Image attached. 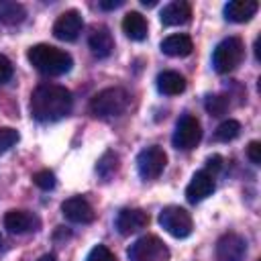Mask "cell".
I'll return each mask as SVG.
<instances>
[{
    "instance_id": "17",
    "label": "cell",
    "mask_w": 261,
    "mask_h": 261,
    "mask_svg": "<svg viewBox=\"0 0 261 261\" xmlns=\"http://www.w3.org/2000/svg\"><path fill=\"white\" fill-rule=\"evenodd\" d=\"M88 45L92 49V53L100 59L108 57L114 49V39L110 35V31L106 27H96L92 33H90V39H88Z\"/></svg>"
},
{
    "instance_id": "29",
    "label": "cell",
    "mask_w": 261,
    "mask_h": 261,
    "mask_svg": "<svg viewBox=\"0 0 261 261\" xmlns=\"http://www.w3.org/2000/svg\"><path fill=\"white\" fill-rule=\"evenodd\" d=\"M247 157L251 159V163L259 165L261 163V143L259 141H251L247 147Z\"/></svg>"
},
{
    "instance_id": "11",
    "label": "cell",
    "mask_w": 261,
    "mask_h": 261,
    "mask_svg": "<svg viewBox=\"0 0 261 261\" xmlns=\"http://www.w3.org/2000/svg\"><path fill=\"white\" fill-rule=\"evenodd\" d=\"M84 20L82 14L77 10H65L63 14H59V18L53 24V35L59 41H75L77 35L82 33Z\"/></svg>"
},
{
    "instance_id": "15",
    "label": "cell",
    "mask_w": 261,
    "mask_h": 261,
    "mask_svg": "<svg viewBox=\"0 0 261 261\" xmlns=\"http://www.w3.org/2000/svg\"><path fill=\"white\" fill-rule=\"evenodd\" d=\"M259 10V2L255 0H230L224 6V16L230 22H249Z\"/></svg>"
},
{
    "instance_id": "31",
    "label": "cell",
    "mask_w": 261,
    "mask_h": 261,
    "mask_svg": "<svg viewBox=\"0 0 261 261\" xmlns=\"http://www.w3.org/2000/svg\"><path fill=\"white\" fill-rule=\"evenodd\" d=\"M118 6H122V0H102L100 2V8L102 10H114Z\"/></svg>"
},
{
    "instance_id": "16",
    "label": "cell",
    "mask_w": 261,
    "mask_h": 261,
    "mask_svg": "<svg viewBox=\"0 0 261 261\" xmlns=\"http://www.w3.org/2000/svg\"><path fill=\"white\" fill-rule=\"evenodd\" d=\"M161 22L165 27H177V24H186L192 18V6L184 0H175L163 6L161 10Z\"/></svg>"
},
{
    "instance_id": "1",
    "label": "cell",
    "mask_w": 261,
    "mask_h": 261,
    "mask_svg": "<svg viewBox=\"0 0 261 261\" xmlns=\"http://www.w3.org/2000/svg\"><path fill=\"white\" fill-rule=\"evenodd\" d=\"M71 106L73 98L65 86L41 84L31 94V114L39 122H55L67 116Z\"/></svg>"
},
{
    "instance_id": "25",
    "label": "cell",
    "mask_w": 261,
    "mask_h": 261,
    "mask_svg": "<svg viewBox=\"0 0 261 261\" xmlns=\"http://www.w3.org/2000/svg\"><path fill=\"white\" fill-rule=\"evenodd\" d=\"M16 143H18V133L10 126H0V153L8 151Z\"/></svg>"
},
{
    "instance_id": "13",
    "label": "cell",
    "mask_w": 261,
    "mask_h": 261,
    "mask_svg": "<svg viewBox=\"0 0 261 261\" xmlns=\"http://www.w3.org/2000/svg\"><path fill=\"white\" fill-rule=\"evenodd\" d=\"M149 224V214L141 208H124L116 216V228L120 234H135Z\"/></svg>"
},
{
    "instance_id": "23",
    "label": "cell",
    "mask_w": 261,
    "mask_h": 261,
    "mask_svg": "<svg viewBox=\"0 0 261 261\" xmlns=\"http://www.w3.org/2000/svg\"><path fill=\"white\" fill-rule=\"evenodd\" d=\"M116 169H118V155L112 153V151L104 153L102 159L98 161V173H100L102 177H110Z\"/></svg>"
},
{
    "instance_id": "28",
    "label": "cell",
    "mask_w": 261,
    "mask_h": 261,
    "mask_svg": "<svg viewBox=\"0 0 261 261\" xmlns=\"http://www.w3.org/2000/svg\"><path fill=\"white\" fill-rule=\"evenodd\" d=\"M10 77H12V63L6 55L0 53V86L6 84Z\"/></svg>"
},
{
    "instance_id": "14",
    "label": "cell",
    "mask_w": 261,
    "mask_h": 261,
    "mask_svg": "<svg viewBox=\"0 0 261 261\" xmlns=\"http://www.w3.org/2000/svg\"><path fill=\"white\" fill-rule=\"evenodd\" d=\"M4 226L12 234H27L39 226V220L27 210H8L4 214Z\"/></svg>"
},
{
    "instance_id": "3",
    "label": "cell",
    "mask_w": 261,
    "mask_h": 261,
    "mask_svg": "<svg viewBox=\"0 0 261 261\" xmlns=\"http://www.w3.org/2000/svg\"><path fill=\"white\" fill-rule=\"evenodd\" d=\"M128 108V92L122 88H106L90 100V112L100 118L120 116Z\"/></svg>"
},
{
    "instance_id": "32",
    "label": "cell",
    "mask_w": 261,
    "mask_h": 261,
    "mask_svg": "<svg viewBox=\"0 0 261 261\" xmlns=\"http://www.w3.org/2000/svg\"><path fill=\"white\" fill-rule=\"evenodd\" d=\"M39 261H55V255H43Z\"/></svg>"
},
{
    "instance_id": "24",
    "label": "cell",
    "mask_w": 261,
    "mask_h": 261,
    "mask_svg": "<svg viewBox=\"0 0 261 261\" xmlns=\"http://www.w3.org/2000/svg\"><path fill=\"white\" fill-rule=\"evenodd\" d=\"M204 106L212 116H222L228 108V98L226 96H208Z\"/></svg>"
},
{
    "instance_id": "26",
    "label": "cell",
    "mask_w": 261,
    "mask_h": 261,
    "mask_svg": "<svg viewBox=\"0 0 261 261\" xmlns=\"http://www.w3.org/2000/svg\"><path fill=\"white\" fill-rule=\"evenodd\" d=\"M33 181H35V186H39L41 190H53L55 184H57L53 171H49V169H41V171H37V173L33 175Z\"/></svg>"
},
{
    "instance_id": "8",
    "label": "cell",
    "mask_w": 261,
    "mask_h": 261,
    "mask_svg": "<svg viewBox=\"0 0 261 261\" xmlns=\"http://www.w3.org/2000/svg\"><path fill=\"white\" fill-rule=\"evenodd\" d=\"M167 165V155L161 147H147L137 157V169L143 179H157Z\"/></svg>"
},
{
    "instance_id": "6",
    "label": "cell",
    "mask_w": 261,
    "mask_h": 261,
    "mask_svg": "<svg viewBox=\"0 0 261 261\" xmlns=\"http://www.w3.org/2000/svg\"><path fill=\"white\" fill-rule=\"evenodd\" d=\"M159 224L163 226L165 232H169L175 239H186L192 234L194 222L188 210H184L181 206H165L159 212Z\"/></svg>"
},
{
    "instance_id": "9",
    "label": "cell",
    "mask_w": 261,
    "mask_h": 261,
    "mask_svg": "<svg viewBox=\"0 0 261 261\" xmlns=\"http://www.w3.org/2000/svg\"><path fill=\"white\" fill-rule=\"evenodd\" d=\"M247 243L237 232H226L216 243V261H245Z\"/></svg>"
},
{
    "instance_id": "22",
    "label": "cell",
    "mask_w": 261,
    "mask_h": 261,
    "mask_svg": "<svg viewBox=\"0 0 261 261\" xmlns=\"http://www.w3.org/2000/svg\"><path fill=\"white\" fill-rule=\"evenodd\" d=\"M239 133H241V122H239V120L228 118V120H224V122H220V124H218L216 133H214V139H216V141H220V143H228V141L237 139V137H239Z\"/></svg>"
},
{
    "instance_id": "34",
    "label": "cell",
    "mask_w": 261,
    "mask_h": 261,
    "mask_svg": "<svg viewBox=\"0 0 261 261\" xmlns=\"http://www.w3.org/2000/svg\"><path fill=\"white\" fill-rule=\"evenodd\" d=\"M0 243H2V237H0Z\"/></svg>"
},
{
    "instance_id": "21",
    "label": "cell",
    "mask_w": 261,
    "mask_h": 261,
    "mask_svg": "<svg viewBox=\"0 0 261 261\" xmlns=\"http://www.w3.org/2000/svg\"><path fill=\"white\" fill-rule=\"evenodd\" d=\"M27 16V10L22 4L12 0H0V22L2 24H18Z\"/></svg>"
},
{
    "instance_id": "27",
    "label": "cell",
    "mask_w": 261,
    "mask_h": 261,
    "mask_svg": "<svg viewBox=\"0 0 261 261\" xmlns=\"http://www.w3.org/2000/svg\"><path fill=\"white\" fill-rule=\"evenodd\" d=\"M86 261H116V257H114V253H112L108 247H104V245H96V247L88 253Z\"/></svg>"
},
{
    "instance_id": "19",
    "label": "cell",
    "mask_w": 261,
    "mask_h": 261,
    "mask_svg": "<svg viewBox=\"0 0 261 261\" xmlns=\"http://www.w3.org/2000/svg\"><path fill=\"white\" fill-rule=\"evenodd\" d=\"M122 31L130 41H143L147 39V20L141 12H126L122 18Z\"/></svg>"
},
{
    "instance_id": "30",
    "label": "cell",
    "mask_w": 261,
    "mask_h": 261,
    "mask_svg": "<svg viewBox=\"0 0 261 261\" xmlns=\"http://www.w3.org/2000/svg\"><path fill=\"white\" fill-rule=\"evenodd\" d=\"M220 167H222V157H220V155H212V157H208V161H206V171H208L210 175H214Z\"/></svg>"
},
{
    "instance_id": "7",
    "label": "cell",
    "mask_w": 261,
    "mask_h": 261,
    "mask_svg": "<svg viewBox=\"0 0 261 261\" xmlns=\"http://www.w3.org/2000/svg\"><path fill=\"white\" fill-rule=\"evenodd\" d=\"M202 139V126H200V120L192 114H186L177 120L175 124V133H173V147L175 149H181V151H190L194 149Z\"/></svg>"
},
{
    "instance_id": "4",
    "label": "cell",
    "mask_w": 261,
    "mask_h": 261,
    "mask_svg": "<svg viewBox=\"0 0 261 261\" xmlns=\"http://www.w3.org/2000/svg\"><path fill=\"white\" fill-rule=\"evenodd\" d=\"M245 55V45L239 37H226L222 39L212 53V65L218 73H228L232 69H237L243 61Z\"/></svg>"
},
{
    "instance_id": "5",
    "label": "cell",
    "mask_w": 261,
    "mask_h": 261,
    "mask_svg": "<svg viewBox=\"0 0 261 261\" xmlns=\"http://www.w3.org/2000/svg\"><path fill=\"white\" fill-rule=\"evenodd\" d=\"M169 249L155 234H145L137 239L128 249V261H167Z\"/></svg>"
},
{
    "instance_id": "18",
    "label": "cell",
    "mask_w": 261,
    "mask_h": 261,
    "mask_svg": "<svg viewBox=\"0 0 261 261\" xmlns=\"http://www.w3.org/2000/svg\"><path fill=\"white\" fill-rule=\"evenodd\" d=\"M194 49V43L188 35H169L161 41V51L169 57H186Z\"/></svg>"
},
{
    "instance_id": "33",
    "label": "cell",
    "mask_w": 261,
    "mask_h": 261,
    "mask_svg": "<svg viewBox=\"0 0 261 261\" xmlns=\"http://www.w3.org/2000/svg\"><path fill=\"white\" fill-rule=\"evenodd\" d=\"M143 6H155V0H141Z\"/></svg>"
},
{
    "instance_id": "20",
    "label": "cell",
    "mask_w": 261,
    "mask_h": 261,
    "mask_svg": "<svg viewBox=\"0 0 261 261\" xmlns=\"http://www.w3.org/2000/svg\"><path fill=\"white\" fill-rule=\"evenodd\" d=\"M157 90L165 96H177L186 90V77L177 71H161L157 75Z\"/></svg>"
},
{
    "instance_id": "2",
    "label": "cell",
    "mask_w": 261,
    "mask_h": 261,
    "mask_svg": "<svg viewBox=\"0 0 261 261\" xmlns=\"http://www.w3.org/2000/svg\"><path fill=\"white\" fill-rule=\"evenodd\" d=\"M27 59L31 61V65L37 71H41L45 75H63L73 65V59L69 53H65L63 49H57L53 45H45V43L33 45L27 53Z\"/></svg>"
},
{
    "instance_id": "10",
    "label": "cell",
    "mask_w": 261,
    "mask_h": 261,
    "mask_svg": "<svg viewBox=\"0 0 261 261\" xmlns=\"http://www.w3.org/2000/svg\"><path fill=\"white\" fill-rule=\"evenodd\" d=\"M61 212L69 222H75V224H88L96 218V212H94L92 204L82 196L67 198L61 204Z\"/></svg>"
},
{
    "instance_id": "12",
    "label": "cell",
    "mask_w": 261,
    "mask_h": 261,
    "mask_svg": "<svg viewBox=\"0 0 261 261\" xmlns=\"http://www.w3.org/2000/svg\"><path fill=\"white\" fill-rule=\"evenodd\" d=\"M212 192H214V175H210L206 169H202L192 175V179L186 188V198H188V202L196 204V202L206 200Z\"/></svg>"
}]
</instances>
